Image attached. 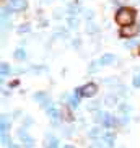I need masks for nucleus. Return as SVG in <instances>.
<instances>
[{"mask_svg": "<svg viewBox=\"0 0 140 148\" xmlns=\"http://www.w3.org/2000/svg\"><path fill=\"white\" fill-rule=\"evenodd\" d=\"M137 12L134 8H129V7H122L116 12V23L121 25V26H130L134 25V20H135Z\"/></svg>", "mask_w": 140, "mask_h": 148, "instance_id": "obj_1", "label": "nucleus"}, {"mask_svg": "<svg viewBox=\"0 0 140 148\" xmlns=\"http://www.w3.org/2000/svg\"><path fill=\"white\" fill-rule=\"evenodd\" d=\"M139 29H140L139 25H130V26H124L122 29H121V36H122V38H134V36L139 34Z\"/></svg>", "mask_w": 140, "mask_h": 148, "instance_id": "obj_2", "label": "nucleus"}, {"mask_svg": "<svg viewBox=\"0 0 140 148\" xmlns=\"http://www.w3.org/2000/svg\"><path fill=\"white\" fill-rule=\"evenodd\" d=\"M98 91V86L95 85V83H86L85 86H82V96H85V98H91V96H95Z\"/></svg>", "mask_w": 140, "mask_h": 148, "instance_id": "obj_3", "label": "nucleus"}, {"mask_svg": "<svg viewBox=\"0 0 140 148\" xmlns=\"http://www.w3.org/2000/svg\"><path fill=\"white\" fill-rule=\"evenodd\" d=\"M10 7L15 12H21L26 8V0H10Z\"/></svg>", "mask_w": 140, "mask_h": 148, "instance_id": "obj_4", "label": "nucleus"}, {"mask_svg": "<svg viewBox=\"0 0 140 148\" xmlns=\"http://www.w3.org/2000/svg\"><path fill=\"white\" fill-rule=\"evenodd\" d=\"M34 99L38 101V103H41L43 106H49V104H51L47 93H36V95H34ZM51 106H52V104H51Z\"/></svg>", "mask_w": 140, "mask_h": 148, "instance_id": "obj_5", "label": "nucleus"}, {"mask_svg": "<svg viewBox=\"0 0 140 148\" xmlns=\"http://www.w3.org/2000/svg\"><path fill=\"white\" fill-rule=\"evenodd\" d=\"M114 60H116V57H114L113 54H104V56L100 59V64L101 65H109V64H113Z\"/></svg>", "mask_w": 140, "mask_h": 148, "instance_id": "obj_6", "label": "nucleus"}, {"mask_svg": "<svg viewBox=\"0 0 140 148\" xmlns=\"http://www.w3.org/2000/svg\"><path fill=\"white\" fill-rule=\"evenodd\" d=\"M114 124H116V119H114L111 114L104 112V117H103V125H104V127H113Z\"/></svg>", "mask_w": 140, "mask_h": 148, "instance_id": "obj_7", "label": "nucleus"}, {"mask_svg": "<svg viewBox=\"0 0 140 148\" xmlns=\"http://www.w3.org/2000/svg\"><path fill=\"white\" fill-rule=\"evenodd\" d=\"M114 140H116V135L111 134V132H106V134H103V142H104L108 147H111V145L114 143Z\"/></svg>", "mask_w": 140, "mask_h": 148, "instance_id": "obj_8", "label": "nucleus"}, {"mask_svg": "<svg viewBox=\"0 0 140 148\" xmlns=\"http://www.w3.org/2000/svg\"><path fill=\"white\" fill-rule=\"evenodd\" d=\"M90 137H91V138H98V137H103V130H101L100 127H95V129H91V130H90Z\"/></svg>", "mask_w": 140, "mask_h": 148, "instance_id": "obj_9", "label": "nucleus"}, {"mask_svg": "<svg viewBox=\"0 0 140 148\" xmlns=\"http://www.w3.org/2000/svg\"><path fill=\"white\" fill-rule=\"evenodd\" d=\"M46 148H59V140L57 138H49L47 142H46Z\"/></svg>", "mask_w": 140, "mask_h": 148, "instance_id": "obj_10", "label": "nucleus"}, {"mask_svg": "<svg viewBox=\"0 0 140 148\" xmlns=\"http://www.w3.org/2000/svg\"><path fill=\"white\" fill-rule=\"evenodd\" d=\"M47 114H49V116H51L52 119H59V116H60V114H59V111H57L56 108H52V106L47 109Z\"/></svg>", "mask_w": 140, "mask_h": 148, "instance_id": "obj_11", "label": "nucleus"}, {"mask_svg": "<svg viewBox=\"0 0 140 148\" xmlns=\"http://www.w3.org/2000/svg\"><path fill=\"white\" fill-rule=\"evenodd\" d=\"M25 57H26V52H25L23 49H16V51H15V59H18V60H23Z\"/></svg>", "mask_w": 140, "mask_h": 148, "instance_id": "obj_12", "label": "nucleus"}, {"mask_svg": "<svg viewBox=\"0 0 140 148\" xmlns=\"http://www.w3.org/2000/svg\"><path fill=\"white\" fill-rule=\"evenodd\" d=\"M8 129H10V122H7V119H5V117H2V129H0L2 134H7Z\"/></svg>", "mask_w": 140, "mask_h": 148, "instance_id": "obj_13", "label": "nucleus"}, {"mask_svg": "<svg viewBox=\"0 0 140 148\" xmlns=\"http://www.w3.org/2000/svg\"><path fill=\"white\" fill-rule=\"evenodd\" d=\"M23 143H25L26 148H33L34 147V140L31 138V137H26V138H23Z\"/></svg>", "mask_w": 140, "mask_h": 148, "instance_id": "obj_14", "label": "nucleus"}, {"mask_svg": "<svg viewBox=\"0 0 140 148\" xmlns=\"http://www.w3.org/2000/svg\"><path fill=\"white\" fill-rule=\"evenodd\" d=\"M100 65H101L100 62H91V65L88 67V70H90V72H96L98 67H100Z\"/></svg>", "mask_w": 140, "mask_h": 148, "instance_id": "obj_15", "label": "nucleus"}, {"mask_svg": "<svg viewBox=\"0 0 140 148\" xmlns=\"http://www.w3.org/2000/svg\"><path fill=\"white\" fill-rule=\"evenodd\" d=\"M0 72H2V77H5V75L10 72V67L7 65V64H2V69H0Z\"/></svg>", "mask_w": 140, "mask_h": 148, "instance_id": "obj_16", "label": "nucleus"}, {"mask_svg": "<svg viewBox=\"0 0 140 148\" xmlns=\"http://www.w3.org/2000/svg\"><path fill=\"white\" fill-rule=\"evenodd\" d=\"M78 96H73V98H70V106H72V108H77V106H78Z\"/></svg>", "mask_w": 140, "mask_h": 148, "instance_id": "obj_17", "label": "nucleus"}, {"mask_svg": "<svg viewBox=\"0 0 140 148\" xmlns=\"http://www.w3.org/2000/svg\"><path fill=\"white\" fill-rule=\"evenodd\" d=\"M116 101H117V98H116V96H106V103H108L109 106H113Z\"/></svg>", "mask_w": 140, "mask_h": 148, "instance_id": "obj_18", "label": "nucleus"}, {"mask_svg": "<svg viewBox=\"0 0 140 148\" xmlns=\"http://www.w3.org/2000/svg\"><path fill=\"white\" fill-rule=\"evenodd\" d=\"M69 26H70V28H77V26H78L77 18H69Z\"/></svg>", "mask_w": 140, "mask_h": 148, "instance_id": "obj_19", "label": "nucleus"}, {"mask_svg": "<svg viewBox=\"0 0 140 148\" xmlns=\"http://www.w3.org/2000/svg\"><path fill=\"white\" fill-rule=\"evenodd\" d=\"M69 10H70V15L78 13V5H75V3H73V5H70V8H69Z\"/></svg>", "mask_w": 140, "mask_h": 148, "instance_id": "obj_20", "label": "nucleus"}, {"mask_svg": "<svg viewBox=\"0 0 140 148\" xmlns=\"http://www.w3.org/2000/svg\"><path fill=\"white\" fill-rule=\"evenodd\" d=\"M134 86L140 88V75H135V77H134Z\"/></svg>", "mask_w": 140, "mask_h": 148, "instance_id": "obj_21", "label": "nucleus"}, {"mask_svg": "<svg viewBox=\"0 0 140 148\" xmlns=\"http://www.w3.org/2000/svg\"><path fill=\"white\" fill-rule=\"evenodd\" d=\"M2 143H8V137H7V134H2Z\"/></svg>", "mask_w": 140, "mask_h": 148, "instance_id": "obj_22", "label": "nucleus"}, {"mask_svg": "<svg viewBox=\"0 0 140 148\" xmlns=\"http://www.w3.org/2000/svg\"><path fill=\"white\" fill-rule=\"evenodd\" d=\"M135 44H137L135 41H130V42H127L126 46H127V47H134V46H135Z\"/></svg>", "mask_w": 140, "mask_h": 148, "instance_id": "obj_23", "label": "nucleus"}, {"mask_svg": "<svg viewBox=\"0 0 140 148\" xmlns=\"http://www.w3.org/2000/svg\"><path fill=\"white\" fill-rule=\"evenodd\" d=\"M96 29H98L96 26H88V33H90V31H91V33H95Z\"/></svg>", "mask_w": 140, "mask_h": 148, "instance_id": "obj_24", "label": "nucleus"}, {"mask_svg": "<svg viewBox=\"0 0 140 148\" xmlns=\"http://www.w3.org/2000/svg\"><path fill=\"white\" fill-rule=\"evenodd\" d=\"M23 31H30V26H21L20 28V33H23Z\"/></svg>", "mask_w": 140, "mask_h": 148, "instance_id": "obj_25", "label": "nucleus"}, {"mask_svg": "<svg viewBox=\"0 0 140 148\" xmlns=\"http://www.w3.org/2000/svg\"><path fill=\"white\" fill-rule=\"evenodd\" d=\"M62 148H75V147H72V145H64Z\"/></svg>", "mask_w": 140, "mask_h": 148, "instance_id": "obj_26", "label": "nucleus"}, {"mask_svg": "<svg viewBox=\"0 0 140 148\" xmlns=\"http://www.w3.org/2000/svg\"><path fill=\"white\" fill-rule=\"evenodd\" d=\"M10 148H20V147H16V145H10Z\"/></svg>", "mask_w": 140, "mask_h": 148, "instance_id": "obj_27", "label": "nucleus"}]
</instances>
